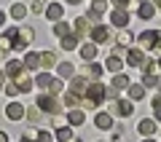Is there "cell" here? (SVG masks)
Listing matches in <instances>:
<instances>
[{"label":"cell","mask_w":161,"mask_h":142,"mask_svg":"<svg viewBox=\"0 0 161 142\" xmlns=\"http://www.w3.org/2000/svg\"><path fill=\"white\" fill-rule=\"evenodd\" d=\"M105 91H108V86L99 83V80L89 83L86 91H83V97H80V107H83V110H97L99 105L105 102Z\"/></svg>","instance_id":"6da1fadb"},{"label":"cell","mask_w":161,"mask_h":142,"mask_svg":"<svg viewBox=\"0 0 161 142\" xmlns=\"http://www.w3.org/2000/svg\"><path fill=\"white\" fill-rule=\"evenodd\" d=\"M38 105L43 113H51V115H59L62 113V99L54 97V94H48V91H40V97H38Z\"/></svg>","instance_id":"7a4b0ae2"},{"label":"cell","mask_w":161,"mask_h":142,"mask_svg":"<svg viewBox=\"0 0 161 142\" xmlns=\"http://www.w3.org/2000/svg\"><path fill=\"white\" fill-rule=\"evenodd\" d=\"M32 40H35V30H32V27H19L16 38H14V48H11V51H24Z\"/></svg>","instance_id":"3957f363"},{"label":"cell","mask_w":161,"mask_h":142,"mask_svg":"<svg viewBox=\"0 0 161 142\" xmlns=\"http://www.w3.org/2000/svg\"><path fill=\"white\" fill-rule=\"evenodd\" d=\"M108 113L118 115V118H129V115L134 113V102H129V99H113V107H110Z\"/></svg>","instance_id":"277c9868"},{"label":"cell","mask_w":161,"mask_h":142,"mask_svg":"<svg viewBox=\"0 0 161 142\" xmlns=\"http://www.w3.org/2000/svg\"><path fill=\"white\" fill-rule=\"evenodd\" d=\"M161 38V30H145V32H140L137 35V40H140V46H142V51H150L156 46V40Z\"/></svg>","instance_id":"5b68a950"},{"label":"cell","mask_w":161,"mask_h":142,"mask_svg":"<svg viewBox=\"0 0 161 142\" xmlns=\"http://www.w3.org/2000/svg\"><path fill=\"white\" fill-rule=\"evenodd\" d=\"M110 24L118 30H126L129 27V11L126 8H113V14H110Z\"/></svg>","instance_id":"8992f818"},{"label":"cell","mask_w":161,"mask_h":142,"mask_svg":"<svg viewBox=\"0 0 161 142\" xmlns=\"http://www.w3.org/2000/svg\"><path fill=\"white\" fill-rule=\"evenodd\" d=\"M124 59L129 62V67H142V64L148 62V57H145V51H142V48H129Z\"/></svg>","instance_id":"52a82bcc"},{"label":"cell","mask_w":161,"mask_h":142,"mask_svg":"<svg viewBox=\"0 0 161 142\" xmlns=\"http://www.w3.org/2000/svg\"><path fill=\"white\" fill-rule=\"evenodd\" d=\"M89 38H92V43H108L110 38V27L108 24H97V27H92V32H89Z\"/></svg>","instance_id":"ba28073f"},{"label":"cell","mask_w":161,"mask_h":142,"mask_svg":"<svg viewBox=\"0 0 161 142\" xmlns=\"http://www.w3.org/2000/svg\"><path fill=\"white\" fill-rule=\"evenodd\" d=\"M24 115H27V107H24L22 102H11V105L6 107V118H8V121H22Z\"/></svg>","instance_id":"9c48e42d"},{"label":"cell","mask_w":161,"mask_h":142,"mask_svg":"<svg viewBox=\"0 0 161 142\" xmlns=\"http://www.w3.org/2000/svg\"><path fill=\"white\" fill-rule=\"evenodd\" d=\"M73 30H75L78 38H86V35L92 32V19H89V16H78V19H75V24H73Z\"/></svg>","instance_id":"30bf717a"},{"label":"cell","mask_w":161,"mask_h":142,"mask_svg":"<svg viewBox=\"0 0 161 142\" xmlns=\"http://www.w3.org/2000/svg\"><path fill=\"white\" fill-rule=\"evenodd\" d=\"M14 83L19 86V91H22V94H27V91H32L35 80H32V78H30V75H27V73H24V70H22V73H19L16 78H14Z\"/></svg>","instance_id":"8fae6325"},{"label":"cell","mask_w":161,"mask_h":142,"mask_svg":"<svg viewBox=\"0 0 161 142\" xmlns=\"http://www.w3.org/2000/svg\"><path fill=\"white\" fill-rule=\"evenodd\" d=\"M94 126H97V129H102V131H108V129H113V126H115V121H113V115H110V113H97Z\"/></svg>","instance_id":"7c38bea8"},{"label":"cell","mask_w":161,"mask_h":142,"mask_svg":"<svg viewBox=\"0 0 161 142\" xmlns=\"http://www.w3.org/2000/svg\"><path fill=\"white\" fill-rule=\"evenodd\" d=\"M105 70H108V73H121V70H124V59L121 57H115V54H110L108 59H105Z\"/></svg>","instance_id":"4fadbf2b"},{"label":"cell","mask_w":161,"mask_h":142,"mask_svg":"<svg viewBox=\"0 0 161 142\" xmlns=\"http://www.w3.org/2000/svg\"><path fill=\"white\" fill-rule=\"evenodd\" d=\"M62 107L73 110V107H80V94H75V91H67V94H62Z\"/></svg>","instance_id":"5bb4252c"},{"label":"cell","mask_w":161,"mask_h":142,"mask_svg":"<svg viewBox=\"0 0 161 142\" xmlns=\"http://www.w3.org/2000/svg\"><path fill=\"white\" fill-rule=\"evenodd\" d=\"M137 16L140 19H153L156 16V6L150 3V0H142V3L137 6Z\"/></svg>","instance_id":"9a60e30c"},{"label":"cell","mask_w":161,"mask_h":142,"mask_svg":"<svg viewBox=\"0 0 161 142\" xmlns=\"http://www.w3.org/2000/svg\"><path fill=\"white\" fill-rule=\"evenodd\" d=\"M86 86H89V80L83 78V75H73V78H70V91L80 94V97H83V91H86Z\"/></svg>","instance_id":"2e32d148"},{"label":"cell","mask_w":161,"mask_h":142,"mask_svg":"<svg viewBox=\"0 0 161 142\" xmlns=\"http://www.w3.org/2000/svg\"><path fill=\"white\" fill-rule=\"evenodd\" d=\"M78 43H80V38L75 32H70V35H62L59 38V46H62L64 51H73V48H78Z\"/></svg>","instance_id":"e0dca14e"},{"label":"cell","mask_w":161,"mask_h":142,"mask_svg":"<svg viewBox=\"0 0 161 142\" xmlns=\"http://www.w3.org/2000/svg\"><path fill=\"white\" fill-rule=\"evenodd\" d=\"M105 8H108L105 0H94V3H92V11H89V19H92V22H99L102 14H105Z\"/></svg>","instance_id":"ac0fdd59"},{"label":"cell","mask_w":161,"mask_h":142,"mask_svg":"<svg viewBox=\"0 0 161 142\" xmlns=\"http://www.w3.org/2000/svg\"><path fill=\"white\" fill-rule=\"evenodd\" d=\"M67 121H70V126H83L86 123V113H83L80 107H73L67 113Z\"/></svg>","instance_id":"d6986e66"},{"label":"cell","mask_w":161,"mask_h":142,"mask_svg":"<svg viewBox=\"0 0 161 142\" xmlns=\"http://www.w3.org/2000/svg\"><path fill=\"white\" fill-rule=\"evenodd\" d=\"M43 16H48L51 22H59V19L64 16V8L59 6V3H51V6H46V14H43Z\"/></svg>","instance_id":"ffe728a7"},{"label":"cell","mask_w":161,"mask_h":142,"mask_svg":"<svg viewBox=\"0 0 161 142\" xmlns=\"http://www.w3.org/2000/svg\"><path fill=\"white\" fill-rule=\"evenodd\" d=\"M94 57H97V43H83L80 46V59L83 62H94Z\"/></svg>","instance_id":"44dd1931"},{"label":"cell","mask_w":161,"mask_h":142,"mask_svg":"<svg viewBox=\"0 0 161 142\" xmlns=\"http://www.w3.org/2000/svg\"><path fill=\"white\" fill-rule=\"evenodd\" d=\"M51 83H54V75H48V73H38L35 86H38L40 91H48V89H51Z\"/></svg>","instance_id":"7402d4cb"},{"label":"cell","mask_w":161,"mask_h":142,"mask_svg":"<svg viewBox=\"0 0 161 142\" xmlns=\"http://www.w3.org/2000/svg\"><path fill=\"white\" fill-rule=\"evenodd\" d=\"M24 70H38L40 67V54H35V51H30V54H24Z\"/></svg>","instance_id":"603a6c76"},{"label":"cell","mask_w":161,"mask_h":142,"mask_svg":"<svg viewBox=\"0 0 161 142\" xmlns=\"http://www.w3.org/2000/svg\"><path fill=\"white\" fill-rule=\"evenodd\" d=\"M137 131H140V134H142V137H153V134H156V121H150V118L140 121Z\"/></svg>","instance_id":"cb8c5ba5"},{"label":"cell","mask_w":161,"mask_h":142,"mask_svg":"<svg viewBox=\"0 0 161 142\" xmlns=\"http://www.w3.org/2000/svg\"><path fill=\"white\" fill-rule=\"evenodd\" d=\"M126 94H129V99H145V86L142 83H129Z\"/></svg>","instance_id":"d4e9b609"},{"label":"cell","mask_w":161,"mask_h":142,"mask_svg":"<svg viewBox=\"0 0 161 142\" xmlns=\"http://www.w3.org/2000/svg\"><path fill=\"white\" fill-rule=\"evenodd\" d=\"M22 70H24V62H22V59H11V62L6 64V75H11V78H16Z\"/></svg>","instance_id":"484cf974"},{"label":"cell","mask_w":161,"mask_h":142,"mask_svg":"<svg viewBox=\"0 0 161 142\" xmlns=\"http://www.w3.org/2000/svg\"><path fill=\"white\" fill-rule=\"evenodd\" d=\"M57 73H59V78H73L75 75V67L70 62H57Z\"/></svg>","instance_id":"4316f807"},{"label":"cell","mask_w":161,"mask_h":142,"mask_svg":"<svg viewBox=\"0 0 161 142\" xmlns=\"http://www.w3.org/2000/svg\"><path fill=\"white\" fill-rule=\"evenodd\" d=\"M40 67H57V54L54 51H40Z\"/></svg>","instance_id":"83f0119b"},{"label":"cell","mask_w":161,"mask_h":142,"mask_svg":"<svg viewBox=\"0 0 161 142\" xmlns=\"http://www.w3.org/2000/svg\"><path fill=\"white\" fill-rule=\"evenodd\" d=\"M113 89L115 91H126L129 89V78L124 73H115V78H113Z\"/></svg>","instance_id":"f1b7e54d"},{"label":"cell","mask_w":161,"mask_h":142,"mask_svg":"<svg viewBox=\"0 0 161 142\" xmlns=\"http://www.w3.org/2000/svg\"><path fill=\"white\" fill-rule=\"evenodd\" d=\"M142 86H145V89H158L161 80H158V75H156V73H145L142 75Z\"/></svg>","instance_id":"f546056e"},{"label":"cell","mask_w":161,"mask_h":142,"mask_svg":"<svg viewBox=\"0 0 161 142\" xmlns=\"http://www.w3.org/2000/svg\"><path fill=\"white\" fill-rule=\"evenodd\" d=\"M132 43H134V35H132V32H126V30H124V32L115 38V46H121V48H129Z\"/></svg>","instance_id":"4dcf8cb0"},{"label":"cell","mask_w":161,"mask_h":142,"mask_svg":"<svg viewBox=\"0 0 161 142\" xmlns=\"http://www.w3.org/2000/svg\"><path fill=\"white\" fill-rule=\"evenodd\" d=\"M11 16L16 19V22H22V19L27 16V6H24V3H14L11 6Z\"/></svg>","instance_id":"1f68e13d"},{"label":"cell","mask_w":161,"mask_h":142,"mask_svg":"<svg viewBox=\"0 0 161 142\" xmlns=\"http://www.w3.org/2000/svg\"><path fill=\"white\" fill-rule=\"evenodd\" d=\"M70 139H75L73 129H70V126H59L57 129V142H70Z\"/></svg>","instance_id":"d6a6232c"},{"label":"cell","mask_w":161,"mask_h":142,"mask_svg":"<svg viewBox=\"0 0 161 142\" xmlns=\"http://www.w3.org/2000/svg\"><path fill=\"white\" fill-rule=\"evenodd\" d=\"M70 32H73V27H70L67 22H54V35L62 38V35H70Z\"/></svg>","instance_id":"836d02e7"},{"label":"cell","mask_w":161,"mask_h":142,"mask_svg":"<svg viewBox=\"0 0 161 142\" xmlns=\"http://www.w3.org/2000/svg\"><path fill=\"white\" fill-rule=\"evenodd\" d=\"M110 3H113L115 8H126V11H129V8H137V6H140V0H110Z\"/></svg>","instance_id":"e575fe53"},{"label":"cell","mask_w":161,"mask_h":142,"mask_svg":"<svg viewBox=\"0 0 161 142\" xmlns=\"http://www.w3.org/2000/svg\"><path fill=\"white\" fill-rule=\"evenodd\" d=\"M150 107H153V118H156V121H161V94L150 99Z\"/></svg>","instance_id":"d590c367"},{"label":"cell","mask_w":161,"mask_h":142,"mask_svg":"<svg viewBox=\"0 0 161 142\" xmlns=\"http://www.w3.org/2000/svg\"><path fill=\"white\" fill-rule=\"evenodd\" d=\"M86 64H89L86 70H89V75H92V78H99V75H102V70H105L102 64H97V62H86Z\"/></svg>","instance_id":"8d00e7d4"},{"label":"cell","mask_w":161,"mask_h":142,"mask_svg":"<svg viewBox=\"0 0 161 142\" xmlns=\"http://www.w3.org/2000/svg\"><path fill=\"white\" fill-rule=\"evenodd\" d=\"M40 113H43V110H40L38 105H35V107H30V110H27V118H30V121H35V123H38V121H40Z\"/></svg>","instance_id":"74e56055"},{"label":"cell","mask_w":161,"mask_h":142,"mask_svg":"<svg viewBox=\"0 0 161 142\" xmlns=\"http://www.w3.org/2000/svg\"><path fill=\"white\" fill-rule=\"evenodd\" d=\"M32 14H40V16H43V14H46V3H43V0H35L32 3Z\"/></svg>","instance_id":"f35d334b"},{"label":"cell","mask_w":161,"mask_h":142,"mask_svg":"<svg viewBox=\"0 0 161 142\" xmlns=\"http://www.w3.org/2000/svg\"><path fill=\"white\" fill-rule=\"evenodd\" d=\"M3 89H6L8 97H19V86L16 83H8V86H3Z\"/></svg>","instance_id":"ab89813d"},{"label":"cell","mask_w":161,"mask_h":142,"mask_svg":"<svg viewBox=\"0 0 161 142\" xmlns=\"http://www.w3.org/2000/svg\"><path fill=\"white\" fill-rule=\"evenodd\" d=\"M38 142H51V134L40 129V131H38Z\"/></svg>","instance_id":"60d3db41"},{"label":"cell","mask_w":161,"mask_h":142,"mask_svg":"<svg viewBox=\"0 0 161 142\" xmlns=\"http://www.w3.org/2000/svg\"><path fill=\"white\" fill-rule=\"evenodd\" d=\"M150 51H153V59H158V57H161V38L156 40V46L150 48Z\"/></svg>","instance_id":"b9f144b4"},{"label":"cell","mask_w":161,"mask_h":142,"mask_svg":"<svg viewBox=\"0 0 161 142\" xmlns=\"http://www.w3.org/2000/svg\"><path fill=\"white\" fill-rule=\"evenodd\" d=\"M51 123H54V129H59V126H64V118H62V115H54Z\"/></svg>","instance_id":"7bdbcfd3"},{"label":"cell","mask_w":161,"mask_h":142,"mask_svg":"<svg viewBox=\"0 0 161 142\" xmlns=\"http://www.w3.org/2000/svg\"><path fill=\"white\" fill-rule=\"evenodd\" d=\"M3 86H6V73H0V91H3Z\"/></svg>","instance_id":"ee69618b"},{"label":"cell","mask_w":161,"mask_h":142,"mask_svg":"<svg viewBox=\"0 0 161 142\" xmlns=\"http://www.w3.org/2000/svg\"><path fill=\"white\" fill-rule=\"evenodd\" d=\"M6 24V11H0V27Z\"/></svg>","instance_id":"f6af8a7d"},{"label":"cell","mask_w":161,"mask_h":142,"mask_svg":"<svg viewBox=\"0 0 161 142\" xmlns=\"http://www.w3.org/2000/svg\"><path fill=\"white\" fill-rule=\"evenodd\" d=\"M0 142H8V134H6V131H0Z\"/></svg>","instance_id":"bcb514c9"},{"label":"cell","mask_w":161,"mask_h":142,"mask_svg":"<svg viewBox=\"0 0 161 142\" xmlns=\"http://www.w3.org/2000/svg\"><path fill=\"white\" fill-rule=\"evenodd\" d=\"M67 3H70V6H78V3H80V0H67Z\"/></svg>","instance_id":"7dc6e473"},{"label":"cell","mask_w":161,"mask_h":142,"mask_svg":"<svg viewBox=\"0 0 161 142\" xmlns=\"http://www.w3.org/2000/svg\"><path fill=\"white\" fill-rule=\"evenodd\" d=\"M153 6H156V8H161V0H153Z\"/></svg>","instance_id":"c3c4849f"},{"label":"cell","mask_w":161,"mask_h":142,"mask_svg":"<svg viewBox=\"0 0 161 142\" xmlns=\"http://www.w3.org/2000/svg\"><path fill=\"white\" fill-rule=\"evenodd\" d=\"M142 142H156V139H153V137H145V139H142Z\"/></svg>","instance_id":"681fc988"},{"label":"cell","mask_w":161,"mask_h":142,"mask_svg":"<svg viewBox=\"0 0 161 142\" xmlns=\"http://www.w3.org/2000/svg\"><path fill=\"white\" fill-rule=\"evenodd\" d=\"M22 142H35V139H30V137H22Z\"/></svg>","instance_id":"f907efd6"},{"label":"cell","mask_w":161,"mask_h":142,"mask_svg":"<svg viewBox=\"0 0 161 142\" xmlns=\"http://www.w3.org/2000/svg\"><path fill=\"white\" fill-rule=\"evenodd\" d=\"M70 142H83V139H70Z\"/></svg>","instance_id":"816d5d0a"},{"label":"cell","mask_w":161,"mask_h":142,"mask_svg":"<svg viewBox=\"0 0 161 142\" xmlns=\"http://www.w3.org/2000/svg\"><path fill=\"white\" fill-rule=\"evenodd\" d=\"M158 67H161V57H158Z\"/></svg>","instance_id":"f5cc1de1"},{"label":"cell","mask_w":161,"mask_h":142,"mask_svg":"<svg viewBox=\"0 0 161 142\" xmlns=\"http://www.w3.org/2000/svg\"><path fill=\"white\" fill-rule=\"evenodd\" d=\"M105 142H110V139H105Z\"/></svg>","instance_id":"db71d44e"},{"label":"cell","mask_w":161,"mask_h":142,"mask_svg":"<svg viewBox=\"0 0 161 142\" xmlns=\"http://www.w3.org/2000/svg\"><path fill=\"white\" fill-rule=\"evenodd\" d=\"M0 54H3V51H0Z\"/></svg>","instance_id":"11a10c76"}]
</instances>
